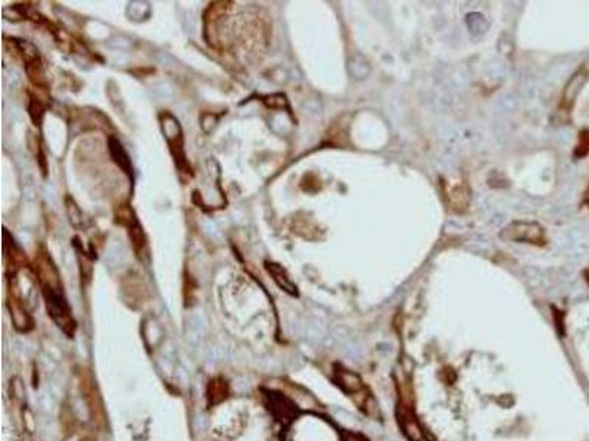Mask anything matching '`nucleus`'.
Instances as JSON below:
<instances>
[{
    "mask_svg": "<svg viewBox=\"0 0 589 441\" xmlns=\"http://www.w3.org/2000/svg\"><path fill=\"white\" fill-rule=\"evenodd\" d=\"M36 268L49 316L67 337H74L77 324L73 316V310L62 290L59 272L46 252H42L37 256Z\"/></svg>",
    "mask_w": 589,
    "mask_h": 441,
    "instance_id": "nucleus-1",
    "label": "nucleus"
},
{
    "mask_svg": "<svg viewBox=\"0 0 589 441\" xmlns=\"http://www.w3.org/2000/svg\"><path fill=\"white\" fill-rule=\"evenodd\" d=\"M499 238L513 243H526L533 246L546 244L545 230L538 222H532V220H513L499 232Z\"/></svg>",
    "mask_w": 589,
    "mask_h": 441,
    "instance_id": "nucleus-2",
    "label": "nucleus"
},
{
    "mask_svg": "<svg viewBox=\"0 0 589 441\" xmlns=\"http://www.w3.org/2000/svg\"><path fill=\"white\" fill-rule=\"evenodd\" d=\"M161 125H162V131L165 134V138L168 142L170 152L175 160V165L180 168L181 172H189L190 166L187 165L184 148H183V132H181L180 124L171 114L165 112L161 115Z\"/></svg>",
    "mask_w": 589,
    "mask_h": 441,
    "instance_id": "nucleus-3",
    "label": "nucleus"
},
{
    "mask_svg": "<svg viewBox=\"0 0 589 441\" xmlns=\"http://www.w3.org/2000/svg\"><path fill=\"white\" fill-rule=\"evenodd\" d=\"M443 194L449 208L457 214H464L470 204V190L466 181L457 180L443 182Z\"/></svg>",
    "mask_w": 589,
    "mask_h": 441,
    "instance_id": "nucleus-4",
    "label": "nucleus"
},
{
    "mask_svg": "<svg viewBox=\"0 0 589 441\" xmlns=\"http://www.w3.org/2000/svg\"><path fill=\"white\" fill-rule=\"evenodd\" d=\"M265 270H267V272L271 275V278L274 280V282H275L283 292H286V293L290 294V296H298L296 286L292 282V280L289 278L287 272H286V270H284L281 265H278V264H275V262L267 260V262H265Z\"/></svg>",
    "mask_w": 589,
    "mask_h": 441,
    "instance_id": "nucleus-5",
    "label": "nucleus"
},
{
    "mask_svg": "<svg viewBox=\"0 0 589 441\" xmlns=\"http://www.w3.org/2000/svg\"><path fill=\"white\" fill-rule=\"evenodd\" d=\"M109 153L114 159V162L123 170L128 176L133 178V166L130 162V158L127 154V152L124 150L123 144L120 143V140H117L115 137L109 138Z\"/></svg>",
    "mask_w": 589,
    "mask_h": 441,
    "instance_id": "nucleus-6",
    "label": "nucleus"
},
{
    "mask_svg": "<svg viewBox=\"0 0 589 441\" xmlns=\"http://www.w3.org/2000/svg\"><path fill=\"white\" fill-rule=\"evenodd\" d=\"M128 234L131 237L136 254L139 258H143V254H147V243L145 232H143V228L140 226V224L137 222V220L134 216H133V220H131L130 225H128Z\"/></svg>",
    "mask_w": 589,
    "mask_h": 441,
    "instance_id": "nucleus-7",
    "label": "nucleus"
},
{
    "mask_svg": "<svg viewBox=\"0 0 589 441\" xmlns=\"http://www.w3.org/2000/svg\"><path fill=\"white\" fill-rule=\"evenodd\" d=\"M336 380L341 384V387L348 392H360L361 387H363L361 378L357 374L351 372V370H339L338 375H336Z\"/></svg>",
    "mask_w": 589,
    "mask_h": 441,
    "instance_id": "nucleus-8",
    "label": "nucleus"
},
{
    "mask_svg": "<svg viewBox=\"0 0 589 441\" xmlns=\"http://www.w3.org/2000/svg\"><path fill=\"white\" fill-rule=\"evenodd\" d=\"M28 110H30V116H31L33 122L36 124V125H40L42 118H43V114H45V104H43L37 98L31 96V102H30Z\"/></svg>",
    "mask_w": 589,
    "mask_h": 441,
    "instance_id": "nucleus-9",
    "label": "nucleus"
},
{
    "mask_svg": "<svg viewBox=\"0 0 589 441\" xmlns=\"http://www.w3.org/2000/svg\"><path fill=\"white\" fill-rule=\"evenodd\" d=\"M67 209H68V215H70V220L75 228H78L83 222V214L78 209V206L75 204L73 198H67Z\"/></svg>",
    "mask_w": 589,
    "mask_h": 441,
    "instance_id": "nucleus-10",
    "label": "nucleus"
},
{
    "mask_svg": "<svg viewBox=\"0 0 589 441\" xmlns=\"http://www.w3.org/2000/svg\"><path fill=\"white\" fill-rule=\"evenodd\" d=\"M404 431L411 441H423V431L416 420H407L404 424Z\"/></svg>",
    "mask_w": 589,
    "mask_h": 441,
    "instance_id": "nucleus-11",
    "label": "nucleus"
}]
</instances>
